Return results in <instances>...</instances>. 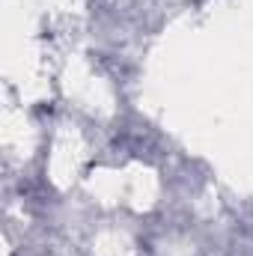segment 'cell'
Segmentation results:
<instances>
[]
</instances>
